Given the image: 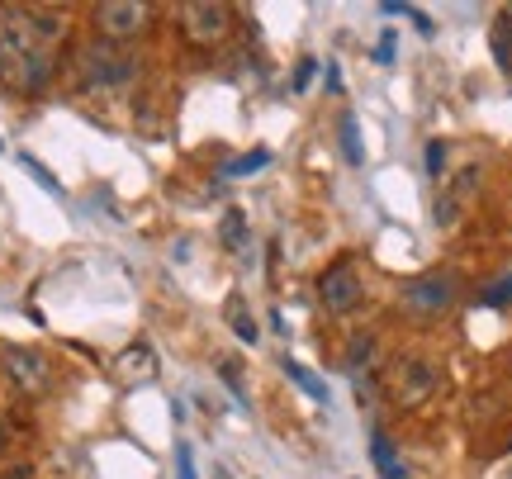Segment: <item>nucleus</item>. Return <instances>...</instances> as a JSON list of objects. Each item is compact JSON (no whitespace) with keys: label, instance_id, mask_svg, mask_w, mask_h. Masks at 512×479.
<instances>
[{"label":"nucleus","instance_id":"obj_1","mask_svg":"<svg viewBox=\"0 0 512 479\" xmlns=\"http://www.w3.org/2000/svg\"><path fill=\"white\" fill-rule=\"evenodd\" d=\"M67 38L62 15L10 10L0 19V86L10 95H38L57 72V43Z\"/></svg>","mask_w":512,"mask_h":479},{"label":"nucleus","instance_id":"obj_2","mask_svg":"<svg viewBox=\"0 0 512 479\" xmlns=\"http://www.w3.org/2000/svg\"><path fill=\"white\" fill-rule=\"evenodd\" d=\"M133 76H138V57H128L124 48H114V43L81 48V81L91 91H124L133 86Z\"/></svg>","mask_w":512,"mask_h":479},{"label":"nucleus","instance_id":"obj_3","mask_svg":"<svg viewBox=\"0 0 512 479\" xmlns=\"http://www.w3.org/2000/svg\"><path fill=\"white\" fill-rule=\"evenodd\" d=\"M181 34L195 48H219L233 34V10L223 0H190V5H181Z\"/></svg>","mask_w":512,"mask_h":479},{"label":"nucleus","instance_id":"obj_4","mask_svg":"<svg viewBox=\"0 0 512 479\" xmlns=\"http://www.w3.org/2000/svg\"><path fill=\"white\" fill-rule=\"evenodd\" d=\"M389 394L399 408H422L437 394V366L422 361V356H399L389 366Z\"/></svg>","mask_w":512,"mask_h":479},{"label":"nucleus","instance_id":"obj_5","mask_svg":"<svg viewBox=\"0 0 512 479\" xmlns=\"http://www.w3.org/2000/svg\"><path fill=\"white\" fill-rule=\"evenodd\" d=\"M366 295V285H361V271H356V261H332L328 271L318 276V304L328 309V314H351L356 304Z\"/></svg>","mask_w":512,"mask_h":479},{"label":"nucleus","instance_id":"obj_6","mask_svg":"<svg viewBox=\"0 0 512 479\" xmlns=\"http://www.w3.org/2000/svg\"><path fill=\"white\" fill-rule=\"evenodd\" d=\"M147 19H152V5H143V0H105V5H95V24H100L105 43L138 38L147 29Z\"/></svg>","mask_w":512,"mask_h":479},{"label":"nucleus","instance_id":"obj_7","mask_svg":"<svg viewBox=\"0 0 512 479\" xmlns=\"http://www.w3.org/2000/svg\"><path fill=\"white\" fill-rule=\"evenodd\" d=\"M403 304L418 309V314H441L456 304V276L451 271H432V276H418L403 285Z\"/></svg>","mask_w":512,"mask_h":479},{"label":"nucleus","instance_id":"obj_8","mask_svg":"<svg viewBox=\"0 0 512 479\" xmlns=\"http://www.w3.org/2000/svg\"><path fill=\"white\" fill-rule=\"evenodd\" d=\"M5 370H10V380H15L24 394H43V389H48V380H53L48 361H43L38 351H29V347H10V351H5Z\"/></svg>","mask_w":512,"mask_h":479},{"label":"nucleus","instance_id":"obj_9","mask_svg":"<svg viewBox=\"0 0 512 479\" xmlns=\"http://www.w3.org/2000/svg\"><path fill=\"white\" fill-rule=\"evenodd\" d=\"M475 190H479V166H465L456 181H451V190H446V195L437 200V214H432V219H437V228H456L460 204L470 200Z\"/></svg>","mask_w":512,"mask_h":479},{"label":"nucleus","instance_id":"obj_10","mask_svg":"<svg viewBox=\"0 0 512 479\" xmlns=\"http://www.w3.org/2000/svg\"><path fill=\"white\" fill-rule=\"evenodd\" d=\"M114 370H119V380H124V385H147V380H157V356H152V347L138 342V347L119 351Z\"/></svg>","mask_w":512,"mask_h":479},{"label":"nucleus","instance_id":"obj_11","mask_svg":"<svg viewBox=\"0 0 512 479\" xmlns=\"http://www.w3.org/2000/svg\"><path fill=\"white\" fill-rule=\"evenodd\" d=\"M280 366H285V375H290V380H294L299 389H304L309 399H318V404H328V385H323V380H318V375H313V370L304 366V361H294V356H285Z\"/></svg>","mask_w":512,"mask_h":479},{"label":"nucleus","instance_id":"obj_12","mask_svg":"<svg viewBox=\"0 0 512 479\" xmlns=\"http://www.w3.org/2000/svg\"><path fill=\"white\" fill-rule=\"evenodd\" d=\"M370 456H375V465H380L384 479H408V475H403V465H399V456H394V442H389L384 432H375V437H370Z\"/></svg>","mask_w":512,"mask_h":479},{"label":"nucleus","instance_id":"obj_13","mask_svg":"<svg viewBox=\"0 0 512 479\" xmlns=\"http://www.w3.org/2000/svg\"><path fill=\"white\" fill-rule=\"evenodd\" d=\"M223 314H228V328L238 332L242 342H252V347H256V337H261V332H256L252 314H247V299H242V295H233V299H228V309H223Z\"/></svg>","mask_w":512,"mask_h":479},{"label":"nucleus","instance_id":"obj_14","mask_svg":"<svg viewBox=\"0 0 512 479\" xmlns=\"http://www.w3.org/2000/svg\"><path fill=\"white\" fill-rule=\"evenodd\" d=\"M266 166H271V152L256 148V152H242V157H233V162L223 166V176H228V181H242V176H252V171H266Z\"/></svg>","mask_w":512,"mask_h":479},{"label":"nucleus","instance_id":"obj_15","mask_svg":"<svg viewBox=\"0 0 512 479\" xmlns=\"http://www.w3.org/2000/svg\"><path fill=\"white\" fill-rule=\"evenodd\" d=\"M219 238L228 252H242V247H247V219H242V209H228V214H223Z\"/></svg>","mask_w":512,"mask_h":479},{"label":"nucleus","instance_id":"obj_16","mask_svg":"<svg viewBox=\"0 0 512 479\" xmlns=\"http://www.w3.org/2000/svg\"><path fill=\"white\" fill-rule=\"evenodd\" d=\"M370 361H375V337H370V332H356L347 342V370L361 375V366H370Z\"/></svg>","mask_w":512,"mask_h":479},{"label":"nucleus","instance_id":"obj_17","mask_svg":"<svg viewBox=\"0 0 512 479\" xmlns=\"http://www.w3.org/2000/svg\"><path fill=\"white\" fill-rule=\"evenodd\" d=\"M337 133H342V157H347L351 166L366 162V152H361V133H356V114H342V124H337Z\"/></svg>","mask_w":512,"mask_h":479},{"label":"nucleus","instance_id":"obj_18","mask_svg":"<svg viewBox=\"0 0 512 479\" xmlns=\"http://www.w3.org/2000/svg\"><path fill=\"white\" fill-rule=\"evenodd\" d=\"M494 57L498 67H512V15H498L494 24Z\"/></svg>","mask_w":512,"mask_h":479},{"label":"nucleus","instance_id":"obj_19","mask_svg":"<svg viewBox=\"0 0 512 479\" xmlns=\"http://www.w3.org/2000/svg\"><path fill=\"white\" fill-rule=\"evenodd\" d=\"M19 166H24V171H29V176H34V181L43 185V190H48V195H57V200H62V185L53 181V171H48V166H43V162H34L29 152H19Z\"/></svg>","mask_w":512,"mask_h":479},{"label":"nucleus","instance_id":"obj_20","mask_svg":"<svg viewBox=\"0 0 512 479\" xmlns=\"http://www.w3.org/2000/svg\"><path fill=\"white\" fill-rule=\"evenodd\" d=\"M479 304H489V309H508V304H512V271H508V276H498L494 285L479 295Z\"/></svg>","mask_w":512,"mask_h":479},{"label":"nucleus","instance_id":"obj_21","mask_svg":"<svg viewBox=\"0 0 512 479\" xmlns=\"http://www.w3.org/2000/svg\"><path fill=\"white\" fill-rule=\"evenodd\" d=\"M441 171H446V143L432 138V143H427V176H437L441 181Z\"/></svg>","mask_w":512,"mask_h":479},{"label":"nucleus","instance_id":"obj_22","mask_svg":"<svg viewBox=\"0 0 512 479\" xmlns=\"http://www.w3.org/2000/svg\"><path fill=\"white\" fill-rule=\"evenodd\" d=\"M219 375H223V385L233 389L238 399H247V394H242V375H238V361H219Z\"/></svg>","mask_w":512,"mask_h":479},{"label":"nucleus","instance_id":"obj_23","mask_svg":"<svg viewBox=\"0 0 512 479\" xmlns=\"http://www.w3.org/2000/svg\"><path fill=\"white\" fill-rule=\"evenodd\" d=\"M313 72H318V62H313V57H304V62H299V72H294V91H304V86L313 81Z\"/></svg>","mask_w":512,"mask_h":479},{"label":"nucleus","instance_id":"obj_24","mask_svg":"<svg viewBox=\"0 0 512 479\" xmlns=\"http://www.w3.org/2000/svg\"><path fill=\"white\" fill-rule=\"evenodd\" d=\"M403 15H408V19H413V24H418V34H427V38H432V34H437V24H432V19H427V15H422V10H418V5H408V10H403Z\"/></svg>","mask_w":512,"mask_h":479},{"label":"nucleus","instance_id":"obj_25","mask_svg":"<svg viewBox=\"0 0 512 479\" xmlns=\"http://www.w3.org/2000/svg\"><path fill=\"white\" fill-rule=\"evenodd\" d=\"M176 461H181V479H195V456H190V442L176 446Z\"/></svg>","mask_w":512,"mask_h":479},{"label":"nucleus","instance_id":"obj_26","mask_svg":"<svg viewBox=\"0 0 512 479\" xmlns=\"http://www.w3.org/2000/svg\"><path fill=\"white\" fill-rule=\"evenodd\" d=\"M375 62H380V67H389V62H394V34H384L380 43H375Z\"/></svg>","mask_w":512,"mask_h":479},{"label":"nucleus","instance_id":"obj_27","mask_svg":"<svg viewBox=\"0 0 512 479\" xmlns=\"http://www.w3.org/2000/svg\"><path fill=\"white\" fill-rule=\"evenodd\" d=\"M328 91H342V72H337V62H328Z\"/></svg>","mask_w":512,"mask_h":479},{"label":"nucleus","instance_id":"obj_28","mask_svg":"<svg viewBox=\"0 0 512 479\" xmlns=\"http://www.w3.org/2000/svg\"><path fill=\"white\" fill-rule=\"evenodd\" d=\"M5 451H10V427L0 423V456H5Z\"/></svg>","mask_w":512,"mask_h":479}]
</instances>
